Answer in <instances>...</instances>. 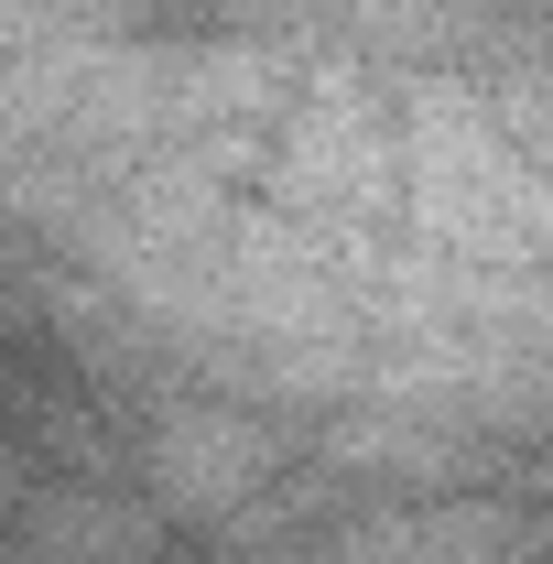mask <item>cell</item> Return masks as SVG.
<instances>
[{
    "label": "cell",
    "mask_w": 553,
    "mask_h": 564,
    "mask_svg": "<svg viewBox=\"0 0 553 564\" xmlns=\"http://www.w3.org/2000/svg\"><path fill=\"white\" fill-rule=\"evenodd\" d=\"M33 532H44V554H131V543H152V521L131 499H44Z\"/></svg>",
    "instance_id": "cell-2"
},
{
    "label": "cell",
    "mask_w": 553,
    "mask_h": 564,
    "mask_svg": "<svg viewBox=\"0 0 553 564\" xmlns=\"http://www.w3.org/2000/svg\"><path fill=\"white\" fill-rule=\"evenodd\" d=\"M152 478H163L174 510H217V499H239L250 478H261V434H250L239 413H174Z\"/></svg>",
    "instance_id": "cell-1"
}]
</instances>
